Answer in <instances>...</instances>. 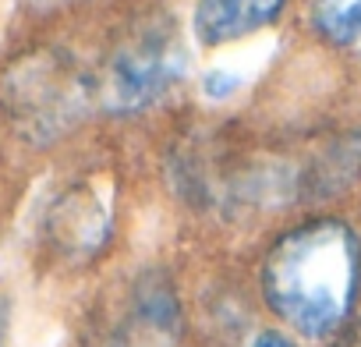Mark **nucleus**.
Returning a JSON list of instances; mask_svg holds the SVG:
<instances>
[{
	"instance_id": "6",
	"label": "nucleus",
	"mask_w": 361,
	"mask_h": 347,
	"mask_svg": "<svg viewBox=\"0 0 361 347\" xmlns=\"http://www.w3.org/2000/svg\"><path fill=\"white\" fill-rule=\"evenodd\" d=\"M312 22L329 43H354L361 36V0H312Z\"/></svg>"
},
{
	"instance_id": "3",
	"label": "nucleus",
	"mask_w": 361,
	"mask_h": 347,
	"mask_svg": "<svg viewBox=\"0 0 361 347\" xmlns=\"http://www.w3.org/2000/svg\"><path fill=\"white\" fill-rule=\"evenodd\" d=\"M185 71V50L170 25H145L124 39L103 78V103L114 114H135L152 106Z\"/></svg>"
},
{
	"instance_id": "8",
	"label": "nucleus",
	"mask_w": 361,
	"mask_h": 347,
	"mask_svg": "<svg viewBox=\"0 0 361 347\" xmlns=\"http://www.w3.org/2000/svg\"><path fill=\"white\" fill-rule=\"evenodd\" d=\"M252 347H294V343H290L283 333H276V329H266V333H259V336H255V343H252Z\"/></svg>"
},
{
	"instance_id": "1",
	"label": "nucleus",
	"mask_w": 361,
	"mask_h": 347,
	"mask_svg": "<svg viewBox=\"0 0 361 347\" xmlns=\"http://www.w3.org/2000/svg\"><path fill=\"white\" fill-rule=\"evenodd\" d=\"M361 287V241L340 220H315L283 234L262 262L266 305L305 336L336 333Z\"/></svg>"
},
{
	"instance_id": "4",
	"label": "nucleus",
	"mask_w": 361,
	"mask_h": 347,
	"mask_svg": "<svg viewBox=\"0 0 361 347\" xmlns=\"http://www.w3.org/2000/svg\"><path fill=\"white\" fill-rule=\"evenodd\" d=\"M287 0H199L195 8V36L206 47L259 32L280 18Z\"/></svg>"
},
{
	"instance_id": "5",
	"label": "nucleus",
	"mask_w": 361,
	"mask_h": 347,
	"mask_svg": "<svg viewBox=\"0 0 361 347\" xmlns=\"http://www.w3.org/2000/svg\"><path fill=\"white\" fill-rule=\"evenodd\" d=\"M106 227H110V217H106L103 202L92 195H71L57 209V238H61V245H68L78 255L96 252L106 238Z\"/></svg>"
},
{
	"instance_id": "9",
	"label": "nucleus",
	"mask_w": 361,
	"mask_h": 347,
	"mask_svg": "<svg viewBox=\"0 0 361 347\" xmlns=\"http://www.w3.org/2000/svg\"><path fill=\"white\" fill-rule=\"evenodd\" d=\"M29 4H32V8H43V11H47V8H61V4H68V0H29Z\"/></svg>"
},
{
	"instance_id": "10",
	"label": "nucleus",
	"mask_w": 361,
	"mask_h": 347,
	"mask_svg": "<svg viewBox=\"0 0 361 347\" xmlns=\"http://www.w3.org/2000/svg\"><path fill=\"white\" fill-rule=\"evenodd\" d=\"M350 347H361V336H357V340H354V343H350Z\"/></svg>"
},
{
	"instance_id": "7",
	"label": "nucleus",
	"mask_w": 361,
	"mask_h": 347,
	"mask_svg": "<svg viewBox=\"0 0 361 347\" xmlns=\"http://www.w3.org/2000/svg\"><path fill=\"white\" fill-rule=\"evenodd\" d=\"M238 89V78L234 75H227V71H209L206 75V92L213 96V99H224V96H231Z\"/></svg>"
},
{
	"instance_id": "2",
	"label": "nucleus",
	"mask_w": 361,
	"mask_h": 347,
	"mask_svg": "<svg viewBox=\"0 0 361 347\" xmlns=\"http://www.w3.org/2000/svg\"><path fill=\"white\" fill-rule=\"evenodd\" d=\"M4 106L11 110L18 131L47 142L82 121L89 106V82L71 57L57 50L36 54L11 71L4 85Z\"/></svg>"
}]
</instances>
